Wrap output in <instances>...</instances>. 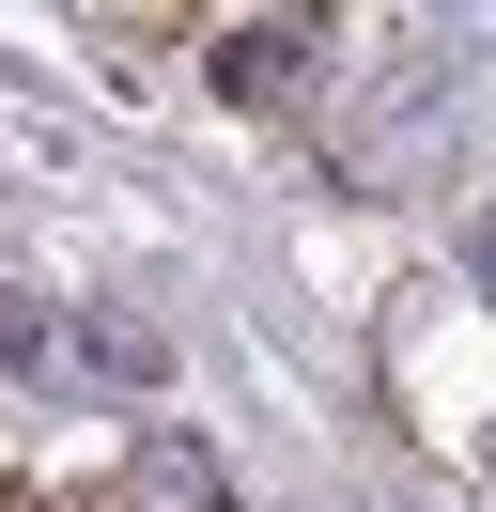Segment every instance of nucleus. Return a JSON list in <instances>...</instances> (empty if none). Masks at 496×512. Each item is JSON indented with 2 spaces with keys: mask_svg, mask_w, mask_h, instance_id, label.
Wrapping results in <instances>:
<instances>
[{
  "mask_svg": "<svg viewBox=\"0 0 496 512\" xmlns=\"http://www.w3.org/2000/svg\"><path fill=\"white\" fill-rule=\"evenodd\" d=\"M124 512H217V466H202L186 435H155V450H140V481H124Z\"/></svg>",
  "mask_w": 496,
  "mask_h": 512,
  "instance_id": "obj_2",
  "label": "nucleus"
},
{
  "mask_svg": "<svg viewBox=\"0 0 496 512\" xmlns=\"http://www.w3.org/2000/svg\"><path fill=\"white\" fill-rule=\"evenodd\" d=\"M310 47H326V32H295V16H264V32H217V47H202V78H217L233 109H279V94L310 78Z\"/></svg>",
  "mask_w": 496,
  "mask_h": 512,
  "instance_id": "obj_1",
  "label": "nucleus"
},
{
  "mask_svg": "<svg viewBox=\"0 0 496 512\" xmlns=\"http://www.w3.org/2000/svg\"><path fill=\"white\" fill-rule=\"evenodd\" d=\"M0 512H47V497H16V481H0Z\"/></svg>",
  "mask_w": 496,
  "mask_h": 512,
  "instance_id": "obj_4",
  "label": "nucleus"
},
{
  "mask_svg": "<svg viewBox=\"0 0 496 512\" xmlns=\"http://www.w3.org/2000/svg\"><path fill=\"white\" fill-rule=\"evenodd\" d=\"M0 373H47V311L31 295H0Z\"/></svg>",
  "mask_w": 496,
  "mask_h": 512,
  "instance_id": "obj_3",
  "label": "nucleus"
}]
</instances>
